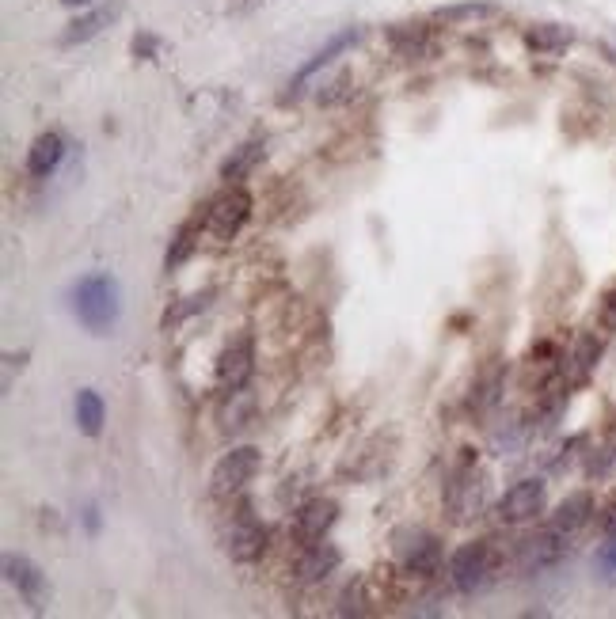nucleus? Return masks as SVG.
<instances>
[{
	"instance_id": "21",
	"label": "nucleus",
	"mask_w": 616,
	"mask_h": 619,
	"mask_svg": "<svg viewBox=\"0 0 616 619\" xmlns=\"http://www.w3.org/2000/svg\"><path fill=\"white\" fill-rule=\"evenodd\" d=\"M103 418H107V407H103L99 392L84 388V392L77 395V426L88 433V437H99V433H103Z\"/></svg>"
},
{
	"instance_id": "24",
	"label": "nucleus",
	"mask_w": 616,
	"mask_h": 619,
	"mask_svg": "<svg viewBox=\"0 0 616 619\" xmlns=\"http://www.w3.org/2000/svg\"><path fill=\"white\" fill-rule=\"evenodd\" d=\"M499 388H502V373H499V365H495V369H487L480 384L472 388V407H476V411L495 407V403H499Z\"/></svg>"
},
{
	"instance_id": "7",
	"label": "nucleus",
	"mask_w": 616,
	"mask_h": 619,
	"mask_svg": "<svg viewBox=\"0 0 616 619\" xmlns=\"http://www.w3.org/2000/svg\"><path fill=\"white\" fill-rule=\"evenodd\" d=\"M544 502H548L544 479H521L499 498V521L502 525H525L544 513Z\"/></svg>"
},
{
	"instance_id": "22",
	"label": "nucleus",
	"mask_w": 616,
	"mask_h": 619,
	"mask_svg": "<svg viewBox=\"0 0 616 619\" xmlns=\"http://www.w3.org/2000/svg\"><path fill=\"white\" fill-rule=\"evenodd\" d=\"M495 12V4H483V0H468V4H449V8H438L434 19L438 23H472V19H483Z\"/></svg>"
},
{
	"instance_id": "31",
	"label": "nucleus",
	"mask_w": 616,
	"mask_h": 619,
	"mask_svg": "<svg viewBox=\"0 0 616 619\" xmlns=\"http://www.w3.org/2000/svg\"><path fill=\"white\" fill-rule=\"evenodd\" d=\"M259 4H263V0H232L229 8H232V12H236V16H244V12H251V8H259Z\"/></svg>"
},
{
	"instance_id": "32",
	"label": "nucleus",
	"mask_w": 616,
	"mask_h": 619,
	"mask_svg": "<svg viewBox=\"0 0 616 619\" xmlns=\"http://www.w3.org/2000/svg\"><path fill=\"white\" fill-rule=\"evenodd\" d=\"M65 8H84V4H92V0H61Z\"/></svg>"
},
{
	"instance_id": "8",
	"label": "nucleus",
	"mask_w": 616,
	"mask_h": 619,
	"mask_svg": "<svg viewBox=\"0 0 616 619\" xmlns=\"http://www.w3.org/2000/svg\"><path fill=\"white\" fill-rule=\"evenodd\" d=\"M567 551H571V536L567 532H559V528L544 525L537 536H529V540H521L518 547V559L525 570H544V566H556L567 559Z\"/></svg>"
},
{
	"instance_id": "10",
	"label": "nucleus",
	"mask_w": 616,
	"mask_h": 619,
	"mask_svg": "<svg viewBox=\"0 0 616 619\" xmlns=\"http://www.w3.org/2000/svg\"><path fill=\"white\" fill-rule=\"evenodd\" d=\"M251 373H255V346H251V338H236V342H229L225 350H221V357H217V384L225 388V392H232V388H244L251 380Z\"/></svg>"
},
{
	"instance_id": "28",
	"label": "nucleus",
	"mask_w": 616,
	"mask_h": 619,
	"mask_svg": "<svg viewBox=\"0 0 616 619\" xmlns=\"http://www.w3.org/2000/svg\"><path fill=\"white\" fill-rule=\"evenodd\" d=\"M347 84H350V76L343 73V76H335L328 84V92H320V103H339L343 95H347Z\"/></svg>"
},
{
	"instance_id": "18",
	"label": "nucleus",
	"mask_w": 616,
	"mask_h": 619,
	"mask_svg": "<svg viewBox=\"0 0 616 619\" xmlns=\"http://www.w3.org/2000/svg\"><path fill=\"white\" fill-rule=\"evenodd\" d=\"M571 42H575V31L563 27V23H537V27L525 31V46L537 50V54H559V50H567Z\"/></svg>"
},
{
	"instance_id": "2",
	"label": "nucleus",
	"mask_w": 616,
	"mask_h": 619,
	"mask_svg": "<svg viewBox=\"0 0 616 619\" xmlns=\"http://www.w3.org/2000/svg\"><path fill=\"white\" fill-rule=\"evenodd\" d=\"M499 566H502L499 547L491 544V540H476V544H464L461 551L453 555L449 578L457 585V593L476 597V593H483L487 585L499 578Z\"/></svg>"
},
{
	"instance_id": "25",
	"label": "nucleus",
	"mask_w": 616,
	"mask_h": 619,
	"mask_svg": "<svg viewBox=\"0 0 616 619\" xmlns=\"http://www.w3.org/2000/svg\"><path fill=\"white\" fill-rule=\"evenodd\" d=\"M194 232H198V221H187V225L175 232V244H172V251H168V259H164V266H168V270H175V266H183L187 259H191Z\"/></svg>"
},
{
	"instance_id": "1",
	"label": "nucleus",
	"mask_w": 616,
	"mask_h": 619,
	"mask_svg": "<svg viewBox=\"0 0 616 619\" xmlns=\"http://www.w3.org/2000/svg\"><path fill=\"white\" fill-rule=\"evenodd\" d=\"M73 312L92 335H111L118 323V282L111 274H88L73 285Z\"/></svg>"
},
{
	"instance_id": "3",
	"label": "nucleus",
	"mask_w": 616,
	"mask_h": 619,
	"mask_svg": "<svg viewBox=\"0 0 616 619\" xmlns=\"http://www.w3.org/2000/svg\"><path fill=\"white\" fill-rule=\"evenodd\" d=\"M487 506V475L476 471L472 460H464L457 475H453V483L445 490V509L453 513V521L457 525H468V521H476Z\"/></svg>"
},
{
	"instance_id": "6",
	"label": "nucleus",
	"mask_w": 616,
	"mask_h": 619,
	"mask_svg": "<svg viewBox=\"0 0 616 619\" xmlns=\"http://www.w3.org/2000/svg\"><path fill=\"white\" fill-rule=\"evenodd\" d=\"M396 555H400L407 574H419V578H434L442 570V540L434 532H423V528L400 532L396 536Z\"/></svg>"
},
{
	"instance_id": "16",
	"label": "nucleus",
	"mask_w": 616,
	"mask_h": 619,
	"mask_svg": "<svg viewBox=\"0 0 616 619\" xmlns=\"http://www.w3.org/2000/svg\"><path fill=\"white\" fill-rule=\"evenodd\" d=\"M61 160H65V141L58 133H42V137H35L31 152H27V171L35 179H50L61 168Z\"/></svg>"
},
{
	"instance_id": "27",
	"label": "nucleus",
	"mask_w": 616,
	"mask_h": 619,
	"mask_svg": "<svg viewBox=\"0 0 616 619\" xmlns=\"http://www.w3.org/2000/svg\"><path fill=\"white\" fill-rule=\"evenodd\" d=\"M597 525H601L605 536H616V494L605 498V506H601V513H597Z\"/></svg>"
},
{
	"instance_id": "19",
	"label": "nucleus",
	"mask_w": 616,
	"mask_h": 619,
	"mask_svg": "<svg viewBox=\"0 0 616 619\" xmlns=\"http://www.w3.org/2000/svg\"><path fill=\"white\" fill-rule=\"evenodd\" d=\"M263 152H267V145L255 137V141H244L240 149H232V156L221 164V179L225 183H244L251 171H255V164L263 160Z\"/></svg>"
},
{
	"instance_id": "29",
	"label": "nucleus",
	"mask_w": 616,
	"mask_h": 619,
	"mask_svg": "<svg viewBox=\"0 0 616 619\" xmlns=\"http://www.w3.org/2000/svg\"><path fill=\"white\" fill-rule=\"evenodd\" d=\"M601 327L616 331V289L613 293H605V301H601Z\"/></svg>"
},
{
	"instance_id": "26",
	"label": "nucleus",
	"mask_w": 616,
	"mask_h": 619,
	"mask_svg": "<svg viewBox=\"0 0 616 619\" xmlns=\"http://www.w3.org/2000/svg\"><path fill=\"white\" fill-rule=\"evenodd\" d=\"M594 566H597V574H601L605 582H616V536H609V544L597 551Z\"/></svg>"
},
{
	"instance_id": "30",
	"label": "nucleus",
	"mask_w": 616,
	"mask_h": 619,
	"mask_svg": "<svg viewBox=\"0 0 616 619\" xmlns=\"http://www.w3.org/2000/svg\"><path fill=\"white\" fill-rule=\"evenodd\" d=\"M156 50V38L153 35H137L134 38V54L137 57H149Z\"/></svg>"
},
{
	"instance_id": "13",
	"label": "nucleus",
	"mask_w": 616,
	"mask_h": 619,
	"mask_svg": "<svg viewBox=\"0 0 616 619\" xmlns=\"http://www.w3.org/2000/svg\"><path fill=\"white\" fill-rule=\"evenodd\" d=\"M343 563V551L328 540H312V544L301 547V555H297V563H293V578L297 582H324L328 574H335Z\"/></svg>"
},
{
	"instance_id": "17",
	"label": "nucleus",
	"mask_w": 616,
	"mask_h": 619,
	"mask_svg": "<svg viewBox=\"0 0 616 619\" xmlns=\"http://www.w3.org/2000/svg\"><path fill=\"white\" fill-rule=\"evenodd\" d=\"M590 517H594V498L586 494V490H578V494H567L559 509L552 513V521L548 525L559 528V532H567V536H575L578 528L590 525Z\"/></svg>"
},
{
	"instance_id": "12",
	"label": "nucleus",
	"mask_w": 616,
	"mask_h": 619,
	"mask_svg": "<svg viewBox=\"0 0 616 619\" xmlns=\"http://www.w3.org/2000/svg\"><path fill=\"white\" fill-rule=\"evenodd\" d=\"M4 578L20 589L23 601L31 604L35 612H42V608H46V601H50V585H46L42 570L31 563L27 555H8V559H4Z\"/></svg>"
},
{
	"instance_id": "11",
	"label": "nucleus",
	"mask_w": 616,
	"mask_h": 619,
	"mask_svg": "<svg viewBox=\"0 0 616 619\" xmlns=\"http://www.w3.org/2000/svg\"><path fill=\"white\" fill-rule=\"evenodd\" d=\"M225 544H229L232 563H255V559H263V555H267L270 532H267V525H259L251 513H244V517L229 528Z\"/></svg>"
},
{
	"instance_id": "14",
	"label": "nucleus",
	"mask_w": 616,
	"mask_h": 619,
	"mask_svg": "<svg viewBox=\"0 0 616 619\" xmlns=\"http://www.w3.org/2000/svg\"><path fill=\"white\" fill-rule=\"evenodd\" d=\"M358 42H362V27H347V31L331 35V38H328V46H320V50H316V54L308 57L305 65L297 69V76L289 80V88H293V95H297V88L305 84L308 76H316V73H320V69H328V65H331V61H335V57L347 54L350 46H358Z\"/></svg>"
},
{
	"instance_id": "20",
	"label": "nucleus",
	"mask_w": 616,
	"mask_h": 619,
	"mask_svg": "<svg viewBox=\"0 0 616 619\" xmlns=\"http://www.w3.org/2000/svg\"><path fill=\"white\" fill-rule=\"evenodd\" d=\"M251 414H255V395H251L248 388H232V392L225 395V403H221L217 418H221V430L236 433V430L248 426Z\"/></svg>"
},
{
	"instance_id": "23",
	"label": "nucleus",
	"mask_w": 616,
	"mask_h": 619,
	"mask_svg": "<svg viewBox=\"0 0 616 619\" xmlns=\"http://www.w3.org/2000/svg\"><path fill=\"white\" fill-rule=\"evenodd\" d=\"M594 361H597V342L594 338H578V346L571 350V357H567V373H571V380H586L590 369H594Z\"/></svg>"
},
{
	"instance_id": "5",
	"label": "nucleus",
	"mask_w": 616,
	"mask_h": 619,
	"mask_svg": "<svg viewBox=\"0 0 616 619\" xmlns=\"http://www.w3.org/2000/svg\"><path fill=\"white\" fill-rule=\"evenodd\" d=\"M259 464H263V456L255 445H240V449L225 452L210 475V494L213 498H232L236 490H244L255 479Z\"/></svg>"
},
{
	"instance_id": "4",
	"label": "nucleus",
	"mask_w": 616,
	"mask_h": 619,
	"mask_svg": "<svg viewBox=\"0 0 616 619\" xmlns=\"http://www.w3.org/2000/svg\"><path fill=\"white\" fill-rule=\"evenodd\" d=\"M251 217V194L240 183H225V190L210 198V206H206V228H210L213 240H232L240 228L248 225Z\"/></svg>"
},
{
	"instance_id": "9",
	"label": "nucleus",
	"mask_w": 616,
	"mask_h": 619,
	"mask_svg": "<svg viewBox=\"0 0 616 619\" xmlns=\"http://www.w3.org/2000/svg\"><path fill=\"white\" fill-rule=\"evenodd\" d=\"M335 521H339V506L331 498H312V502H305V506L293 513L289 532H293L297 544H312V540H324Z\"/></svg>"
},
{
	"instance_id": "15",
	"label": "nucleus",
	"mask_w": 616,
	"mask_h": 619,
	"mask_svg": "<svg viewBox=\"0 0 616 619\" xmlns=\"http://www.w3.org/2000/svg\"><path fill=\"white\" fill-rule=\"evenodd\" d=\"M118 12H122V0H111V4H99V8H92V12H84V16H77L73 23H69V31L61 35V42L65 46H77V42H88V38H96L111 19H118Z\"/></svg>"
}]
</instances>
